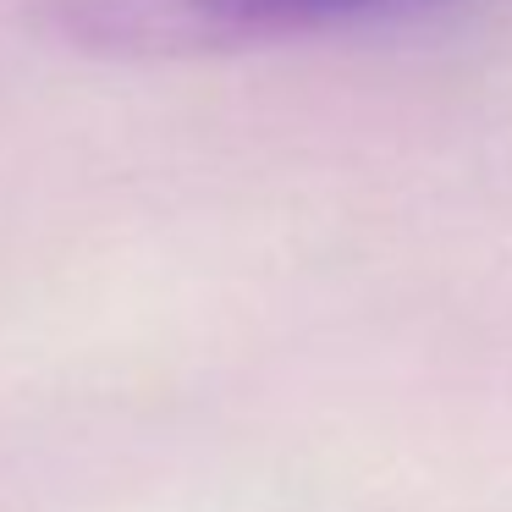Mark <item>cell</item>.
<instances>
[{"label":"cell","mask_w":512,"mask_h":512,"mask_svg":"<svg viewBox=\"0 0 512 512\" xmlns=\"http://www.w3.org/2000/svg\"><path fill=\"white\" fill-rule=\"evenodd\" d=\"M144 6H171L182 28L199 39H254L358 23V17L402 12V6H424V0H144Z\"/></svg>","instance_id":"6da1fadb"}]
</instances>
